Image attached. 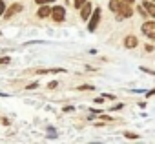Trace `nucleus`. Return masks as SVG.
<instances>
[{
	"label": "nucleus",
	"mask_w": 155,
	"mask_h": 144,
	"mask_svg": "<svg viewBox=\"0 0 155 144\" xmlns=\"http://www.w3.org/2000/svg\"><path fill=\"white\" fill-rule=\"evenodd\" d=\"M37 15H38V18H46V17H49V15H51V8L42 4V8L37 11Z\"/></svg>",
	"instance_id": "obj_9"
},
{
	"label": "nucleus",
	"mask_w": 155,
	"mask_h": 144,
	"mask_svg": "<svg viewBox=\"0 0 155 144\" xmlns=\"http://www.w3.org/2000/svg\"><path fill=\"white\" fill-rule=\"evenodd\" d=\"M79 11H81V18H82V20H90V17H91V13H93V4L86 2Z\"/></svg>",
	"instance_id": "obj_6"
},
{
	"label": "nucleus",
	"mask_w": 155,
	"mask_h": 144,
	"mask_svg": "<svg viewBox=\"0 0 155 144\" xmlns=\"http://www.w3.org/2000/svg\"><path fill=\"white\" fill-rule=\"evenodd\" d=\"M99 22H101V8L93 9V13H91V17H90V22H88V29H90V31H95L97 26H99Z\"/></svg>",
	"instance_id": "obj_3"
},
{
	"label": "nucleus",
	"mask_w": 155,
	"mask_h": 144,
	"mask_svg": "<svg viewBox=\"0 0 155 144\" xmlns=\"http://www.w3.org/2000/svg\"><path fill=\"white\" fill-rule=\"evenodd\" d=\"M57 86H58V82H57V80H53V82H49V84H48V88H49V90H53V88H57Z\"/></svg>",
	"instance_id": "obj_20"
},
{
	"label": "nucleus",
	"mask_w": 155,
	"mask_h": 144,
	"mask_svg": "<svg viewBox=\"0 0 155 144\" xmlns=\"http://www.w3.org/2000/svg\"><path fill=\"white\" fill-rule=\"evenodd\" d=\"M4 11H6V4L2 2V0H0V17L4 15Z\"/></svg>",
	"instance_id": "obj_18"
},
{
	"label": "nucleus",
	"mask_w": 155,
	"mask_h": 144,
	"mask_svg": "<svg viewBox=\"0 0 155 144\" xmlns=\"http://www.w3.org/2000/svg\"><path fill=\"white\" fill-rule=\"evenodd\" d=\"M38 86V82H31V84H28V90H35Z\"/></svg>",
	"instance_id": "obj_21"
},
{
	"label": "nucleus",
	"mask_w": 155,
	"mask_h": 144,
	"mask_svg": "<svg viewBox=\"0 0 155 144\" xmlns=\"http://www.w3.org/2000/svg\"><path fill=\"white\" fill-rule=\"evenodd\" d=\"M122 2H124V4H133L135 0H122Z\"/></svg>",
	"instance_id": "obj_25"
},
{
	"label": "nucleus",
	"mask_w": 155,
	"mask_h": 144,
	"mask_svg": "<svg viewBox=\"0 0 155 144\" xmlns=\"http://www.w3.org/2000/svg\"><path fill=\"white\" fill-rule=\"evenodd\" d=\"M9 64V57H0V66H8Z\"/></svg>",
	"instance_id": "obj_15"
},
{
	"label": "nucleus",
	"mask_w": 155,
	"mask_h": 144,
	"mask_svg": "<svg viewBox=\"0 0 155 144\" xmlns=\"http://www.w3.org/2000/svg\"><path fill=\"white\" fill-rule=\"evenodd\" d=\"M142 8L146 9V13H148L150 17L155 18V2H151V0H144V2H142Z\"/></svg>",
	"instance_id": "obj_8"
},
{
	"label": "nucleus",
	"mask_w": 155,
	"mask_h": 144,
	"mask_svg": "<svg viewBox=\"0 0 155 144\" xmlns=\"http://www.w3.org/2000/svg\"><path fill=\"white\" fill-rule=\"evenodd\" d=\"M84 4H86V0H75V2H73V6H75L77 9H81Z\"/></svg>",
	"instance_id": "obj_14"
},
{
	"label": "nucleus",
	"mask_w": 155,
	"mask_h": 144,
	"mask_svg": "<svg viewBox=\"0 0 155 144\" xmlns=\"http://www.w3.org/2000/svg\"><path fill=\"white\" fill-rule=\"evenodd\" d=\"M35 2H37L38 6H42V4H49V2H55V0H35Z\"/></svg>",
	"instance_id": "obj_17"
},
{
	"label": "nucleus",
	"mask_w": 155,
	"mask_h": 144,
	"mask_svg": "<svg viewBox=\"0 0 155 144\" xmlns=\"http://www.w3.org/2000/svg\"><path fill=\"white\" fill-rule=\"evenodd\" d=\"M101 117H102L104 120H111V122H113V119H111V117H108V115H101Z\"/></svg>",
	"instance_id": "obj_24"
},
{
	"label": "nucleus",
	"mask_w": 155,
	"mask_h": 144,
	"mask_svg": "<svg viewBox=\"0 0 155 144\" xmlns=\"http://www.w3.org/2000/svg\"><path fill=\"white\" fill-rule=\"evenodd\" d=\"M49 17H51V20H55V22H64V20H66V8H64V6H53Z\"/></svg>",
	"instance_id": "obj_1"
},
{
	"label": "nucleus",
	"mask_w": 155,
	"mask_h": 144,
	"mask_svg": "<svg viewBox=\"0 0 155 144\" xmlns=\"http://www.w3.org/2000/svg\"><path fill=\"white\" fill-rule=\"evenodd\" d=\"M66 69H62V67H48V69H37V73L38 75H44V73H64Z\"/></svg>",
	"instance_id": "obj_10"
},
{
	"label": "nucleus",
	"mask_w": 155,
	"mask_h": 144,
	"mask_svg": "<svg viewBox=\"0 0 155 144\" xmlns=\"http://www.w3.org/2000/svg\"><path fill=\"white\" fill-rule=\"evenodd\" d=\"M117 15V20H124V18H130L131 15H133V9H131V4H120V8H119V11L115 13Z\"/></svg>",
	"instance_id": "obj_2"
},
{
	"label": "nucleus",
	"mask_w": 155,
	"mask_h": 144,
	"mask_svg": "<svg viewBox=\"0 0 155 144\" xmlns=\"http://www.w3.org/2000/svg\"><path fill=\"white\" fill-rule=\"evenodd\" d=\"M139 46V38L135 37V35H128L126 38H124V47L126 49H135Z\"/></svg>",
	"instance_id": "obj_7"
},
{
	"label": "nucleus",
	"mask_w": 155,
	"mask_h": 144,
	"mask_svg": "<svg viewBox=\"0 0 155 144\" xmlns=\"http://www.w3.org/2000/svg\"><path fill=\"white\" fill-rule=\"evenodd\" d=\"M22 9H24V6H22V4H11V6H9V8H8L6 11H4V17H6L8 20H9V18H11L13 15H17V13H20Z\"/></svg>",
	"instance_id": "obj_5"
},
{
	"label": "nucleus",
	"mask_w": 155,
	"mask_h": 144,
	"mask_svg": "<svg viewBox=\"0 0 155 144\" xmlns=\"http://www.w3.org/2000/svg\"><path fill=\"white\" fill-rule=\"evenodd\" d=\"M151 2H155V0H151Z\"/></svg>",
	"instance_id": "obj_26"
},
{
	"label": "nucleus",
	"mask_w": 155,
	"mask_h": 144,
	"mask_svg": "<svg viewBox=\"0 0 155 144\" xmlns=\"http://www.w3.org/2000/svg\"><path fill=\"white\" fill-rule=\"evenodd\" d=\"M124 108V104H115L113 108H111V111H119V110H122Z\"/></svg>",
	"instance_id": "obj_19"
},
{
	"label": "nucleus",
	"mask_w": 155,
	"mask_h": 144,
	"mask_svg": "<svg viewBox=\"0 0 155 144\" xmlns=\"http://www.w3.org/2000/svg\"><path fill=\"white\" fill-rule=\"evenodd\" d=\"M153 95H155V88H153L151 91H148V93H146V97H153Z\"/></svg>",
	"instance_id": "obj_23"
},
{
	"label": "nucleus",
	"mask_w": 155,
	"mask_h": 144,
	"mask_svg": "<svg viewBox=\"0 0 155 144\" xmlns=\"http://www.w3.org/2000/svg\"><path fill=\"white\" fill-rule=\"evenodd\" d=\"M142 33L150 38V40H155V20H148L142 24Z\"/></svg>",
	"instance_id": "obj_4"
},
{
	"label": "nucleus",
	"mask_w": 155,
	"mask_h": 144,
	"mask_svg": "<svg viewBox=\"0 0 155 144\" xmlns=\"http://www.w3.org/2000/svg\"><path fill=\"white\" fill-rule=\"evenodd\" d=\"M120 4H122V0H110L108 8H110V11L117 13V11H119V8H120Z\"/></svg>",
	"instance_id": "obj_11"
},
{
	"label": "nucleus",
	"mask_w": 155,
	"mask_h": 144,
	"mask_svg": "<svg viewBox=\"0 0 155 144\" xmlns=\"http://www.w3.org/2000/svg\"><path fill=\"white\" fill-rule=\"evenodd\" d=\"M79 90H81V91H93L95 88L90 86V84H84V86H79Z\"/></svg>",
	"instance_id": "obj_13"
},
{
	"label": "nucleus",
	"mask_w": 155,
	"mask_h": 144,
	"mask_svg": "<svg viewBox=\"0 0 155 144\" xmlns=\"http://www.w3.org/2000/svg\"><path fill=\"white\" fill-rule=\"evenodd\" d=\"M137 11H139V15H140V17H146V15H148V13H146V9H144L142 6H139V8H137Z\"/></svg>",
	"instance_id": "obj_16"
},
{
	"label": "nucleus",
	"mask_w": 155,
	"mask_h": 144,
	"mask_svg": "<svg viewBox=\"0 0 155 144\" xmlns=\"http://www.w3.org/2000/svg\"><path fill=\"white\" fill-rule=\"evenodd\" d=\"M104 99H110V100H115V95H111V93H104Z\"/></svg>",
	"instance_id": "obj_22"
},
{
	"label": "nucleus",
	"mask_w": 155,
	"mask_h": 144,
	"mask_svg": "<svg viewBox=\"0 0 155 144\" xmlns=\"http://www.w3.org/2000/svg\"><path fill=\"white\" fill-rule=\"evenodd\" d=\"M124 137L130 139V140H137V139H139V135H137V133H131V131H124Z\"/></svg>",
	"instance_id": "obj_12"
}]
</instances>
